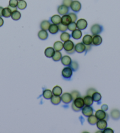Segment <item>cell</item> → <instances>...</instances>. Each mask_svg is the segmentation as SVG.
Returning a JSON list of instances; mask_svg holds the SVG:
<instances>
[{"label":"cell","mask_w":120,"mask_h":133,"mask_svg":"<svg viewBox=\"0 0 120 133\" xmlns=\"http://www.w3.org/2000/svg\"><path fill=\"white\" fill-rule=\"evenodd\" d=\"M71 10L74 12H78L81 9V4L77 0L73 1L70 5Z\"/></svg>","instance_id":"obj_4"},{"label":"cell","mask_w":120,"mask_h":133,"mask_svg":"<svg viewBox=\"0 0 120 133\" xmlns=\"http://www.w3.org/2000/svg\"><path fill=\"white\" fill-rule=\"evenodd\" d=\"M77 28L80 30H84L88 26L87 21L84 19H80L77 21Z\"/></svg>","instance_id":"obj_6"},{"label":"cell","mask_w":120,"mask_h":133,"mask_svg":"<svg viewBox=\"0 0 120 133\" xmlns=\"http://www.w3.org/2000/svg\"><path fill=\"white\" fill-rule=\"evenodd\" d=\"M53 94L52 91L50 90V89H45V90H44L43 93V97L45 98V99H51V97H52Z\"/></svg>","instance_id":"obj_26"},{"label":"cell","mask_w":120,"mask_h":133,"mask_svg":"<svg viewBox=\"0 0 120 133\" xmlns=\"http://www.w3.org/2000/svg\"><path fill=\"white\" fill-rule=\"evenodd\" d=\"M48 31H49L50 33L52 34V35H54V34H56L59 31L58 26V25L52 24L50 25L49 27V29H48Z\"/></svg>","instance_id":"obj_21"},{"label":"cell","mask_w":120,"mask_h":133,"mask_svg":"<svg viewBox=\"0 0 120 133\" xmlns=\"http://www.w3.org/2000/svg\"><path fill=\"white\" fill-rule=\"evenodd\" d=\"M57 11L59 15H64L65 14H68L69 13V11H70V8L68 6L64 5V4H62V5H60L58 6Z\"/></svg>","instance_id":"obj_5"},{"label":"cell","mask_w":120,"mask_h":133,"mask_svg":"<svg viewBox=\"0 0 120 133\" xmlns=\"http://www.w3.org/2000/svg\"><path fill=\"white\" fill-rule=\"evenodd\" d=\"M98 120V118H97V117L95 116V115L94 116V115H93V114H92L91 116H89L88 117V119H87L88 122L89 124H91L92 125H94L96 124L97 123Z\"/></svg>","instance_id":"obj_27"},{"label":"cell","mask_w":120,"mask_h":133,"mask_svg":"<svg viewBox=\"0 0 120 133\" xmlns=\"http://www.w3.org/2000/svg\"><path fill=\"white\" fill-rule=\"evenodd\" d=\"M73 103L76 107L81 109H82V107H84L85 106L84 98L80 97V96L77 98H76L75 100H74Z\"/></svg>","instance_id":"obj_9"},{"label":"cell","mask_w":120,"mask_h":133,"mask_svg":"<svg viewBox=\"0 0 120 133\" xmlns=\"http://www.w3.org/2000/svg\"><path fill=\"white\" fill-rule=\"evenodd\" d=\"M11 17L13 20L18 21L20 19L21 17V14L20 12H19L18 10H16L12 12Z\"/></svg>","instance_id":"obj_32"},{"label":"cell","mask_w":120,"mask_h":133,"mask_svg":"<svg viewBox=\"0 0 120 133\" xmlns=\"http://www.w3.org/2000/svg\"><path fill=\"white\" fill-rule=\"evenodd\" d=\"M51 25V23L49 21L47 20H44L40 24V28L41 29L43 30L47 31L49 29V27Z\"/></svg>","instance_id":"obj_24"},{"label":"cell","mask_w":120,"mask_h":133,"mask_svg":"<svg viewBox=\"0 0 120 133\" xmlns=\"http://www.w3.org/2000/svg\"><path fill=\"white\" fill-rule=\"evenodd\" d=\"M18 1H21V0H18Z\"/></svg>","instance_id":"obj_53"},{"label":"cell","mask_w":120,"mask_h":133,"mask_svg":"<svg viewBox=\"0 0 120 133\" xmlns=\"http://www.w3.org/2000/svg\"><path fill=\"white\" fill-rule=\"evenodd\" d=\"M108 118H109V116H108V114L107 113V114H106V117H105V118L104 119V120H105L106 121H107L108 120Z\"/></svg>","instance_id":"obj_52"},{"label":"cell","mask_w":120,"mask_h":133,"mask_svg":"<svg viewBox=\"0 0 120 133\" xmlns=\"http://www.w3.org/2000/svg\"><path fill=\"white\" fill-rule=\"evenodd\" d=\"M62 58V54L60 51H55L54 55L52 57V60L55 62H58L60 61Z\"/></svg>","instance_id":"obj_35"},{"label":"cell","mask_w":120,"mask_h":133,"mask_svg":"<svg viewBox=\"0 0 120 133\" xmlns=\"http://www.w3.org/2000/svg\"><path fill=\"white\" fill-rule=\"evenodd\" d=\"M61 102V97L60 96H54L53 95L52 97L51 98V102L52 104L54 105H58Z\"/></svg>","instance_id":"obj_29"},{"label":"cell","mask_w":120,"mask_h":133,"mask_svg":"<svg viewBox=\"0 0 120 133\" xmlns=\"http://www.w3.org/2000/svg\"><path fill=\"white\" fill-rule=\"evenodd\" d=\"M103 133H113L114 132V131H113L111 128L106 127L105 129L103 131Z\"/></svg>","instance_id":"obj_44"},{"label":"cell","mask_w":120,"mask_h":133,"mask_svg":"<svg viewBox=\"0 0 120 133\" xmlns=\"http://www.w3.org/2000/svg\"><path fill=\"white\" fill-rule=\"evenodd\" d=\"M38 38L40 39L41 40L44 41L46 40L48 37V34L47 31L43 30V29H41V31L38 32Z\"/></svg>","instance_id":"obj_19"},{"label":"cell","mask_w":120,"mask_h":133,"mask_svg":"<svg viewBox=\"0 0 120 133\" xmlns=\"http://www.w3.org/2000/svg\"><path fill=\"white\" fill-rule=\"evenodd\" d=\"M84 101L85 105H91L93 104L94 100L92 98V96L87 95L85 97H84Z\"/></svg>","instance_id":"obj_28"},{"label":"cell","mask_w":120,"mask_h":133,"mask_svg":"<svg viewBox=\"0 0 120 133\" xmlns=\"http://www.w3.org/2000/svg\"><path fill=\"white\" fill-rule=\"evenodd\" d=\"M101 110H103V111H107L108 110V105L107 104H103L102 105H101Z\"/></svg>","instance_id":"obj_46"},{"label":"cell","mask_w":120,"mask_h":133,"mask_svg":"<svg viewBox=\"0 0 120 133\" xmlns=\"http://www.w3.org/2000/svg\"><path fill=\"white\" fill-rule=\"evenodd\" d=\"M106 114H107V113L101 109L98 110L96 111L95 116L97 117V118H98V120H103V119L105 118Z\"/></svg>","instance_id":"obj_20"},{"label":"cell","mask_w":120,"mask_h":133,"mask_svg":"<svg viewBox=\"0 0 120 133\" xmlns=\"http://www.w3.org/2000/svg\"><path fill=\"white\" fill-rule=\"evenodd\" d=\"M68 29L69 31L73 32L74 31L75 29H77V24H76L75 22H71L70 24L68 25Z\"/></svg>","instance_id":"obj_37"},{"label":"cell","mask_w":120,"mask_h":133,"mask_svg":"<svg viewBox=\"0 0 120 133\" xmlns=\"http://www.w3.org/2000/svg\"><path fill=\"white\" fill-rule=\"evenodd\" d=\"M82 113L83 115L87 117H88L89 116L93 114L94 109L91 105H85L84 107L82 108Z\"/></svg>","instance_id":"obj_3"},{"label":"cell","mask_w":120,"mask_h":133,"mask_svg":"<svg viewBox=\"0 0 120 133\" xmlns=\"http://www.w3.org/2000/svg\"><path fill=\"white\" fill-rule=\"evenodd\" d=\"M97 127L100 130H104L106 127H107V121L104 119L103 120H98L97 123Z\"/></svg>","instance_id":"obj_11"},{"label":"cell","mask_w":120,"mask_h":133,"mask_svg":"<svg viewBox=\"0 0 120 133\" xmlns=\"http://www.w3.org/2000/svg\"><path fill=\"white\" fill-rule=\"evenodd\" d=\"M18 3V0H10L9 1V6H12V7H17Z\"/></svg>","instance_id":"obj_40"},{"label":"cell","mask_w":120,"mask_h":133,"mask_svg":"<svg viewBox=\"0 0 120 133\" xmlns=\"http://www.w3.org/2000/svg\"><path fill=\"white\" fill-rule=\"evenodd\" d=\"M61 63L64 66H70V64L72 62V60H71V58L70 56L68 55H65L63 57H62V58L61 59Z\"/></svg>","instance_id":"obj_18"},{"label":"cell","mask_w":120,"mask_h":133,"mask_svg":"<svg viewBox=\"0 0 120 133\" xmlns=\"http://www.w3.org/2000/svg\"><path fill=\"white\" fill-rule=\"evenodd\" d=\"M75 52V48L74 49H73V50H70V51H68V52H66L68 54H74V53Z\"/></svg>","instance_id":"obj_50"},{"label":"cell","mask_w":120,"mask_h":133,"mask_svg":"<svg viewBox=\"0 0 120 133\" xmlns=\"http://www.w3.org/2000/svg\"><path fill=\"white\" fill-rule=\"evenodd\" d=\"M92 40H93V36L87 34L82 38V43L85 45H92Z\"/></svg>","instance_id":"obj_17"},{"label":"cell","mask_w":120,"mask_h":133,"mask_svg":"<svg viewBox=\"0 0 120 133\" xmlns=\"http://www.w3.org/2000/svg\"><path fill=\"white\" fill-rule=\"evenodd\" d=\"M4 19L1 18V17H0V27H1L4 25Z\"/></svg>","instance_id":"obj_49"},{"label":"cell","mask_w":120,"mask_h":133,"mask_svg":"<svg viewBox=\"0 0 120 133\" xmlns=\"http://www.w3.org/2000/svg\"><path fill=\"white\" fill-rule=\"evenodd\" d=\"M74 48L75 52L79 53V54H81L85 51V45L82 42L78 43L75 45Z\"/></svg>","instance_id":"obj_12"},{"label":"cell","mask_w":120,"mask_h":133,"mask_svg":"<svg viewBox=\"0 0 120 133\" xmlns=\"http://www.w3.org/2000/svg\"><path fill=\"white\" fill-rule=\"evenodd\" d=\"M3 8L2 6H0V17H2V12H3Z\"/></svg>","instance_id":"obj_51"},{"label":"cell","mask_w":120,"mask_h":133,"mask_svg":"<svg viewBox=\"0 0 120 133\" xmlns=\"http://www.w3.org/2000/svg\"><path fill=\"white\" fill-rule=\"evenodd\" d=\"M73 71L72 69L70 68V66H67L64 68L62 70V76L65 79H70L73 75Z\"/></svg>","instance_id":"obj_1"},{"label":"cell","mask_w":120,"mask_h":133,"mask_svg":"<svg viewBox=\"0 0 120 133\" xmlns=\"http://www.w3.org/2000/svg\"><path fill=\"white\" fill-rule=\"evenodd\" d=\"M68 15L70 16L72 22H76V21H77V15H76V14L73 13V12H70V13L68 14Z\"/></svg>","instance_id":"obj_41"},{"label":"cell","mask_w":120,"mask_h":133,"mask_svg":"<svg viewBox=\"0 0 120 133\" xmlns=\"http://www.w3.org/2000/svg\"><path fill=\"white\" fill-rule=\"evenodd\" d=\"M27 4L26 1H24V0H21V1H18V5H17V8L21 10H25V8H27Z\"/></svg>","instance_id":"obj_33"},{"label":"cell","mask_w":120,"mask_h":133,"mask_svg":"<svg viewBox=\"0 0 120 133\" xmlns=\"http://www.w3.org/2000/svg\"><path fill=\"white\" fill-rule=\"evenodd\" d=\"M55 52V50H54V48L48 47L47 48H46L45 50V52H44L45 56L46 57H47V58H52L53 55H54Z\"/></svg>","instance_id":"obj_15"},{"label":"cell","mask_w":120,"mask_h":133,"mask_svg":"<svg viewBox=\"0 0 120 133\" xmlns=\"http://www.w3.org/2000/svg\"><path fill=\"white\" fill-rule=\"evenodd\" d=\"M70 68L72 69V70L73 72H76L79 68V65L77 61H73L71 62V63L70 64Z\"/></svg>","instance_id":"obj_36"},{"label":"cell","mask_w":120,"mask_h":133,"mask_svg":"<svg viewBox=\"0 0 120 133\" xmlns=\"http://www.w3.org/2000/svg\"><path fill=\"white\" fill-rule=\"evenodd\" d=\"M71 107H72V109L75 112H78L81 110V109H79V108H78V107H76L75 104H74V103H73L72 105H71Z\"/></svg>","instance_id":"obj_45"},{"label":"cell","mask_w":120,"mask_h":133,"mask_svg":"<svg viewBox=\"0 0 120 133\" xmlns=\"http://www.w3.org/2000/svg\"><path fill=\"white\" fill-rule=\"evenodd\" d=\"M8 7L10 9L11 11H12V12H13V11H14L17 10V8H18L17 7H12V6H9V5H8Z\"/></svg>","instance_id":"obj_48"},{"label":"cell","mask_w":120,"mask_h":133,"mask_svg":"<svg viewBox=\"0 0 120 133\" xmlns=\"http://www.w3.org/2000/svg\"><path fill=\"white\" fill-rule=\"evenodd\" d=\"M103 42V38L100 35H95L93 36L92 45L94 46L100 45Z\"/></svg>","instance_id":"obj_10"},{"label":"cell","mask_w":120,"mask_h":133,"mask_svg":"<svg viewBox=\"0 0 120 133\" xmlns=\"http://www.w3.org/2000/svg\"><path fill=\"white\" fill-rule=\"evenodd\" d=\"M58 26L59 31L60 32H65L68 29L67 25H65L63 24H61V23H60V24L58 25Z\"/></svg>","instance_id":"obj_38"},{"label":"cell","mask_w":120,"mask_h":133,"mask_svg":"<svg viewBox=\"0 0 120 133\" xmlns=\"http://www.w3.org/2000/svg\"><path fill=\"white\" fill-rule=\"evenodd\" d=\"M11 14H12V11L8 7H6L3 8V12H2V15L4 18H9L11 16Z\"/></svg>","instance_id":"obj_31"},{"label":"cell","mask_w":120,"mask_h":133,"mask_svg":"<svg viewBox=\"0 0 120 133\" xmlns=\"http://www.w3.org/2000/svg\"><path fill=\"white\" fill-rule=\"evenodd\" d=\"M95 91H97L95 89H94L93 88H90L87 91V95L92 96L93 94L95 92Z\"/></svg>","instance_id":"obj_42"},{"label":"cell","mask_w":120,"mask_h":133,"mask_svg":"<svg viewBox=\"0 0 120 133\" xmlns=\"http://www.w3.org/2000/svg\"><path fill=\"white\" fill-rule=\"evenodd\" d=\"M82 34L81 30H80L79 29H76L74 31L72 32V34H71V36L74 39L78 40L80 39L82 37Z\"/></svg>","instance_id":"obj_13"},{"label":"cell","mask_w":120,"mask_h":133,"mask_svg":"<svg viewBox=\"0 0 120 133\" xmlns=\"http://www.w3.org/2000/svg\"><path fill=\"white\" fill-rule=\"evenodd\" d=\"M61 17L59 15H54L50 18V21L52 24L58 25L61 23Z\"/></svg>","instance_id":"obj_22"},{"label":"cell","mask_w":120,"mask_h":133,"mask_svg":"<svg viewBox=\"0 0 120 133\" xmlns=\"http://www.w3.org/2000/svg\"><path fill=\"white\" fill-rule=\"evenodd\" d=\"M73 0H63V4L65 5V6H68V7H70V5L71 3H72Z\"/></svg>","instance_id":"obj_43"},{"label":"cell","mask_w":120,"mask_h":133,"mask_svg":"<svg viewBox=\"0 0 120 133\" xmlns=\"http://www.w3.org/2000/svg\"><path fill=\"white\" fill-rule=\"evenodd\" d=\"M92 98H93L94 102H100L101 98H102V96H101V95L100 93L98 92V91H95L92 96Z\"/></svg>","instance_id":"obj_34"},{"label":"cell","mask_w":120,"mask_h":133,"mask_svg":"<svg viewBox=\"0 0 120 133\" xmlns=\"http://www.w3.org/2000/svg\"><path fill=\"white\" fill-rule=\"evenodd\" d=\"M111 117L114 120H118L120 118V111L118 109H113L110 113Z\"/></svg>","instance_id":"obj_16"},{"label":"cell","mask_w":120,"mask_h":133,"mask_svg":"<svg viewBox=\"0 0 120 133\" xmlns=\"http://www.w3.org/2000/svg\"><path fill=\"white\" fill-rule=\"evenodd\" d=\"M103 31V26L101 25L95 24H94L91 28V32L93 35H99Z\"/></svg>","instance_id":"obj_2"},{"label":"cell","mask_w":120,"mask_h":133,"mask_svg":"<svg viewBox=\"0 0 120 133\" xmlns=\"http://www.w3.org/2000/svg\"><path fill=\"white\" fill-rule=\"evenodd\" d=\"M71 35L68 32H63L60 35V39L63 42H65V41L70 40Z\"/></svg>","instance_id":"obj_30"},{"label":"cell","mask_w":120,"mask_h":133,"mask_svg":"<svg viewBox=\"0 0 120 133\" xmlns=\"http://www.w3.org/2000/svg\"><path fill=\"white\" fill-rule=\"evenodd\" d=\"M91 45H85V51L88 52L91 49Z\"/></svg>","instance_id":"obj_47"},{"label":"cell","mask_w":120,"mask_h":133,"mask_svg":"<svg viewBox=\"0 0 120 133\" xmlns=\"http://www.w3.org/2000/svg\"><path fill=\"white\" fill-rule=\"evenodd\" d=\"M63 46H64V50H65L66 52H68L74 49L75 45H74V42L72 41L68 40L65 41V42H64L63 44Z\"/></svg>","instance_id":"obj_8"},{"label":"cell","mask_w":120,"mask_h":133,"mask_svg":"<svg viewBox=\"0 0 120 133\" xmlns=\"http://www.w3.org/2000/svg\"><path fill=\"white\" fill-rule=\"evenodd\" d=\"M64 43L61 41H56L54 43V49L55 51H61L64 48Z\"/></svg>","instance_id":"obj_25"},{"label":"cell","mask_w":120,"mask_h":133,"mask_svg":"<svg viewBox=\"0 0 120 133\" xmlns=\"http://www.w3.org/2000/svg\"><path fill=\"white\" fill-rule=\"evenodd\" d=\"M61 101L64 104H69L73 100V97L70 93H64L61 96Z\"/></svg>","instance_id":"obj_7"},{"label":"cell","mask_w":120,"mask_h":133,"mask_svg":"<svg viewBox=\"0 0 120 133\" xmlns=\"http://www.w3.org/2000/svg\"><path fill=\"white\" fill-rule=\"evenodd\" d=\"M71 96H72L73 100H75L76 98H77V97H80V92H79V91H77V90L73 91L71 93Z\"/></svg>","instance_id":"obj_39"},{"label":"cell","mask_w":120,"mask_h":133,"mask_svg":"<svg viewBox=\"0 0 120 133\" xmlns=\"http://www.w3.org/2000/svg\"><path fill=\"white\" fill-rule=\"evenodd\" d=\"M52 92L53 95L60 96L62 95V93H63V90H62V89L60 86H55V87H54V88L52 89Z\"/></svg>","instance_id":"obj_23"},{"label":"cell","mask_w":120,"mask_h":133,"mask_svg":"<svg viewBox=\"0 0 120 133\" xmlns=\"http://www.w3.org/2000/svg\"><path fill=\"white\" fill-rule=\"evenodd\" d=\"M72 22L71 21V18L70 16L68 14H65L63 15V17H61V23L65 25H68L70 24V23Z\"/></svg>","instance_id":"obj_14"}]
</instances>
